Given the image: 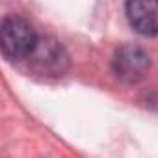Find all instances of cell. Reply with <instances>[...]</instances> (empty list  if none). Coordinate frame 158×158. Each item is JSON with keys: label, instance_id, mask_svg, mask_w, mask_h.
<instances>
[{"label": "cell", "instance_id": "6da1fadb", "mask_svg": "<svg viewBox=\"0 0 158 158\" xmlns=\"http://www.w3.org/2000/svg\"><path fill=\"white\" fill-rule=\"evenodd\" d=\"M39 37L34 26L19 15H8L0 23V48L8 60H28Z\"/></svg>", "mask_w": 158, "mask_h": 158}, {"label": "cell", "instance_id": "7a4b0ae2", "mask_svg": "<svg viewBox=\"0 0 158 158\" xmlns=\"http://www.w3.org/2000/svg\"><path fill=\"white\" fill-rule=\"evenodd\" d=\"M151 69V56L138 45H123L112 58V73L125 84H138Z\"/></svg>", "mask_w": 158, "mask_h": 158}, {"label": "cell", "instance_id": "3957f363", "mask_svg": "<svg viewBox=\"0 0 158 158\" xmlns=\"http://www.w3.org/2000/svg\"><path fill=\"white\" fill-rule=\"evenodd\" d=\"M28 63L43 76H61L69 67V56L58 41L45 37L37 41L34 52L28 58Z\"/></svg>", "mask_w": 158, "mask_h": 158}, {"label": "cell", "instance_id": "277c9868", "mask_svg": "<svg viewBox=\"0 0 158 158\" xmlns=\"http://www.w3.org/2000/svg\"><path fill=\"white\" fill-rule=\"evenodd\" d=\"M125 13L134 32L145 37L158 35V0H132V2H127Z\"/></svg>", "mask_w": 158, "mask_h": 158}]
</instances>
